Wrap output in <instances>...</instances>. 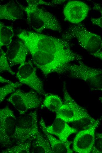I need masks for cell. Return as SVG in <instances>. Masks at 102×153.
Masks as SVG:
<instances>
[{"instance_id": "cell-8", "label": "cell", "mask_w": 102, "mask_h": 153, "mask_svg": "<svg viewBox=\"0 0 102 153\" xmlns=\"http://www.w3.org/2000/svg\"><path fill=\"white\" fill-rule=\"evenodd\" d=\"M38 94L33 90L25 92L18 89L12 94L7 100L20 114H23L30 109L38 107L41 104V100Z\"/></svg>"}, {"instance_id": "cell-25", "label": "cell", "mask_w": 102, "mask_h": 153, "mask_svg": "<svg viewBox=\"0 0 102 153\" xmlns=\"http://www.w3.org/2000/svg\"><path fill=\"white\" fill-rule=\"evenodd\" d=\"M29 1L30 2L38 5H44L50 6H52L54 5L51 3V2H49L45 1L43 0H29Z\"/></svg>"}, {"instance_id": "cell-9", "label": "cell", "mask_w": 102, "mask_h": 153, "mask_svg": "<svg viewBox=\"0 0 102 153\" xmlns=\"http://www.w3.org/2000/svg\"><path fill=\"white\" fill-rule=\"evenodd\" d=\"M102 119V117L96 119L89 127L80 131L74 139L72 150L78 153H91L95 137V131Z\"/></svg>"}, {"instance_id": "cell-3", "label": "cell", "mask_w": 102, "mask_h": 153, "mask_svg": "<svg viewBox=\"0 0 102 153\" xmlns=\"http://www.w3.org/2000/svg\"><path fill=\"white\" fill-rule=\"evenodd\" d=\"M27 6L25 8L28 23L35 31L40 33L45 29H50L61 33L60 23L51 13L38 7V5L26 0Z\"/></svg>"}, {"instance_id": "cell-22", "label": "cell", "mask_w": 102, "mask_h": 153, "mask_svg": "<svg viewBox=\"0 0 102 153\" xmlns=\"http://www.w3.org/2000/svg\"><path fill=\"white\" fill-rule=\"evenodd\" d=\"M0 72L4 71L8 72L12 75L15 74L10 68L6 53L0 48Z\"/></svg>"}, {"instance_id": "cell-26", "label": "cell", "mask_w": 102, "mask_h": 153, "mask_svg": "<svg viewBox=\"0 0 102 153\" xmlns=\"http://www.w3.org/2000/svg\"><path fill=\"white\" fill-rule=\"evenodd\" d=\"M91 55L96 57L100 59L102 61V51H101Z\"/></svg>"}, {"instance_id": "cell-17", "label": "cell", "mask_w": 102, "mask_h": 153, "mask_svg": "<svg viewBox=\"0 0 102 153\" xmlns=\"http://www.w3.org/2000/svg\"><path fill=\"white\" fill-rule=\"evenodd\" d=\"M30 152L34 153H52L50 142L44 135L41 134L32 142Z\"/></svg>"}, {"instance_id": "cell-21", "label": "cell", "mask_w": 102, "mask_h": 153, "mask_svg": "<svg viewBox=\"0 0 102 153\" xmlns=\"http://www.w3.org/2000/svg\"><path fill=\"white\" fill-rule=\"evenodd\" d=\"M22 85V84L18 82H12L8 83L0 88V102H1L4 100L9 94L13 93L16 89Z\"/></svg>"}, {"instance_id": "cell-29", "label": "cell", "mask_w": 102, "mask_h": 153, "mask_svg": "<svg viewBox=\"0 0 102 153\" xmlns=\"http://www.w3.org/2000/svg\"><path fill=\"white\" fill-rule=\"evenodd\" d=\"M98 100L101 103H102V97H100L98 99Z\"/></svg>"}, {"instance_id": "cell-28", "label": "cell", "mask_w": 102, "mask_h": 153, "mask_svg": "<svg viewBox=\"0 0 102 153\" xmlns=\"http://www.w3.org/2000/svg\"><path fill=\"white\" fill-rule=\"evenodd\" d=\"M0 82L1 83H6L8 84L11 82L10 81L5 79L1 76H0Z\"/></svg>"}, {"instance_id": "cell-19", "label": "cell", "mask_w": 102, "mask_h": 153, "mask_svg": "<svg viewBox=\"0 0 102 153\" xmlns=\"http://www.w3.org/2000/svg\"><path fill=\"white\" fill-rule=\"evenodd\" d=\"M14 31L12 27L5 25L2 22L0 23V47L9 45L12 42Z\"/></svg>"}, {"instance_id": "cell-6", "label": "cell", "mask_w": 102, "mask_h": 153, "mask_svg": "<svg viewBox=\"0 0 102 153\" xmlns=\"http://www.w3.org/2000/svg\"><path fill=\"white\" fill-rule=\"evenodd\" d=\"M63 91L64 102L56 112V117L59 118L67 123L86 118L92 121L96 120L91 117L86 110L72 98L67 91L65 83L63 84Z\"/></svg>"}, {"instance_id": "cell-11", "label": "cell", "mask_w": 102, "mask_h": 153, "mask_svg": "<svg viewBox=\"0 0 102 153\" xmlns=\"http://www.w3.org/2000/svg\"><path fill=\"white\" fill-rule=\"evenodd\" d=\"M17 121L13 112L8 107L0 110V142L7 145L13 139Z\"/></svg>"}, {"instance_id": "cell-2", "label": "cell", "mask_w": 102, "mask_h": 153, "mask_svg": "<svg viewBox=\"0 0 102 153\" xmlns=\"http://www.w3.org/2000/svg\"><path fill=\"white\" fill-rule=\"evenodd\" d=\"M17 36L27 47L47 53L57 54H71L69 41L62 38H57L39 33L23 30Z\"/></svg>"}, {"instance_id": "cell-18", "label": "cell", "mask_w": 102, "mask_h": 153, "mask_svg": "<svg viewBox=\"0 0 102 153\" xmlns=\"http://www.w3.org/2000/svg\"><path fill=\"white\" fill-rule=\"evenodd\" d=\"M63 103L61 99L58 96L50 94L45 95L42 105L49 110L56 113Z\"/></svg>"}, {"instance_id": "cell-12", "label": "cell", "mask_w": 102, "mask_h": 153, "mask_svg": "<svg viewBox=\"0 0 102 153\" xmlns=\"http://www.w3.org/2000/svg\"><path fill=\"white\" fill-rule=\"evenodd\" d=\"M89 11L88 6L78 1L69 2L65 5L63 14L65 19L74 24L81 23L86 17Z\"/></svg>"}, {"instance_id": "cell-7", "label": "cell", "mask_w": 102, "mask_h": 153, "mask_svg": "<svg viewBox=\"0 0 102 153\" xmlns=\"http://www.w3.org/2000/svg\"><path fill=\"white\" fill-rule=\"evenodd\" d=\"M41 134L38 130L37 112H31L21 117L17 122L13 139L17 144L32 142Z\"/></svg>"}, {"instance_id": "cell-10", "label": "cell", "mask_w": 102, "mask_h": 153, "mask_svg": "<svg viewBox=\"0 0 102 153\" xmlns=\"http://www.w3.org/2000/svg\"><path fill=\"white\" fill-rule=\"evenodd\" d=\"M21 84H24L40 94H44L42 81L38 76L36 68L30 61L20 65L16 74Z\"/></svg>"}, {"instance_id": "cell-4", "label": "cell", "mask_w": 102, "mask_h": 153, "mask_svg": "<svg viewBox=\"0 0 102 153\" xmlns=\"http://www.w3.org/2000/svg\"><path fill=\"white\" fill-rule=\"evenodd\" d=\"M62 38L69 41L72 39H76L79 45L91 55L101 51L102 49L101 36L89 31L81 23L71 26L62 34Z\"/></svg>"}, {"instance_id": "cell-20", "label": "cell", "mask_w": 102, "mask_h": 153, "mask_svg": "<svg viewBox=\"0 0 102 153\" xmlns=\"http://www.w3.org/2000/svg\"><path fill=\"white\" fill-rule=\"evenodd\" d=\"M32 142L27 141L17 144L11 148L3 151L2 153H30Z\"/></svg>"}, {"instance_id": "cell-14", "label": "cell", "mask_w": 102, "mask_h": 153, "mask_svg": "<svg viewBox=\"0 0 102 153\" xmlns=\"http://www.w3.org/2000/svg\"><path fill=\"white\" fill-rule=\"evenodd\" d=\"M62 119L55 118L52 124L45 127L46 131L48 133L56 136L63 142H67L68 138L72 134L76 133L77 130L70 126Z\"/></svg>"}, {"instance_id": "cell-24", "label": "cell", "mask_w": 102, "mask_h": 153, "mask_svg": "<svg viewBox=\"0 0 102 153\" xmlns=\"http://www.w3.org/2000/svg\"><path fill=\"white\" fill-rule=\"evenodd\" d=\"M93 8V10L98 11L101 14V16L98 18H91V23L102 29V7L99 4L95 3Z\"/></svg>"}, {"instance_id": "cell-27", "label": "cell", "mask_w": 102, "mask_h": 153, "mask_svg": "<svg viewBox=\"0 0 102 153\" xmlns=\"http://www.w3.org/2000/svg\"><path fill=\"white\" fill-rule=\"evenodd\" d=\"M65 1V0H52L51 2L54 5V4H60Z\"/></svg>"}, {"instance_id": "cell-16", "label": "cell", "mask_w": 102, "mask_h": 153, "mask_svg": "<svg viewBox=\"0 0 102 153\" xmlns=\"http://www.w3.org/2000/svg\"><path fill=\"white\" fill-rule=\"evenodd\" d=\"M42 130L45 136L48 140L52 153H72L73 150L70 148V146L72 142L68 141L67 142H63L58 139L50 134L47 132L45 129L46 125L42 119L40 122Z\"/></svg>"}, {"instance_id": "cell-15", "label": "cell", "mask_w": 102, "mask_h": 153, "mask_svg": "<svg viewBox=\"0 0 102 153\" xmlns=\"http://www.w3.org/2000/svg\"><path fill=\"white\" fill-rule=\"evenodd\" d=\"M25 9L18 2L11 1L0 6V19L15 21L23 17Z\"/></svg>"}, {"instance_id": "cell-5", "label": "cell", "mask_w": 102, "mask_h": 153, "mask_svg": "<svg viewBox=\"0 0 102 153\" xmlns=\"http://www.w3.org/2000/svg\"><path fill=\"white\" fill-rule=\"evenodd\" d=\"M76 62L67 67V71L70 77L84 81L92 90L102 92V69L88 66L82 61Z\"/></svg>"}, {"instance_id": "cell-13", "label": "cell", "mask_w": 102, "mask_h": 153, "mask_svg": "<svg viewBox=\"0 0 102 153\" xmlns=\"http://www.w3.org/2000/svg\"><path fill=\"white\" fill-rule=\"evenodd\" d=\"M29 52L24 42L20 39L12 41L8 46L6 53L10 66L24 64Z\"/></svg>"}, {"instance_id": "cell-23", "label": "cell", "mask_w": 102, "mask_h": 153, "mask_svg": "<svg viewBox=\"0 0 102 153\" xmlns=\"http://www.w3.org/2000/svg\"><path fill=\"white\" fill-rule=\"evenodd\" d=\"M91 153H102V132L96 134Z\"/></svg>"}, {"instance_id": "cell-1", "label": "cell", "mask_w": 102, "mask_h": 153, "mask_svg": "<svg viewBox=\"0 0 102 153\" xmlns=\"http://www.w3.org/2000/svg\"><path fill=\"white\" fill-rule=\"evenodd\" d=\"M27 48L34 64L45 76L52 73L62 74L67 72V67L71 62L82 61L83 59L82 56L76 53L73 54H57Z\"/></svg>"}]
</instances>
